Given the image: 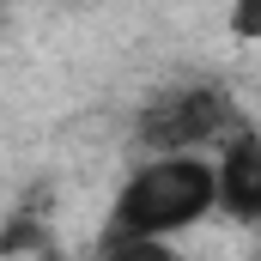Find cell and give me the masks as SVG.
I'll use <instances>...</instances> for the list:
<instances>
[{"label": "cell", "mask_w": 261, "mask_h": 261, "mask_svg": "<svg viewBox=\"0 0 261 261\" xmlns=\"http://www.w3.org/2000/svg\"><path fill=\"white\" fill-rule=\"evenodd\" d=\"M219 206V164H206L200 152H170V158H146L134 164V176L116 195L110 231L116 237H176L200 225Z\"/></svg>", "instance_id": "cell-1"}, {"label": "cell", "mask_w": 261, "mask_h": 261, "mask_svg": "<svg viewBox=\"0 0 261 261\" xmlns=\"http://www.w3.org/2000/svg\"><path fill=\"white\" fill-rule=\"evenodd\" d=\"M219 213L237 225H261V134L237 128L219 146Z\"/></svg>", "instance_id": "cell-3"}, {"label": "cell", "mask_w": 261, "mask_h": 261, "mask_svg": "<svg viewBox=\"0 0 261 261\" xmlns=\"http://www.w3.org/2000/svg\"><path fill=\"white\" fill-rule=\"evenodd\" d=\"M103 261H176V249H170L164 237H116V231H110Z\"/></svg>", "instance_id": "cell-4"}, {"label": "cell", "mask_w": 261, "mask_h": 261, "mask_svg": "<svg viewBox=\"0 0 261 261\" xmlns=\"http://www.w3.org/2000/svg\"><path fill=\"white\" fill-rule=\"evenodd\" d=\"M231 31L243 43H261V0H231Z\"/></svg>", "instance_id": "cell-5"}, {"label": "cell", "mask_w": 261, "mask_h": 261, "mask_svg": "<svg viewBox=\"0 0 261 261\" xmlns=\"http://www.w3.org/2000/svg\"><path fill=\"white\" fill-rule=\"evenodd\" d=\"M140 146L152 152V158H170V152H206L213 140L225 146L231 134H237V103H231V91H219V85H176V91H164L158 103H146L140 110Z\"/></svg>", "instance_id": "cell-2"}]
</instances>
